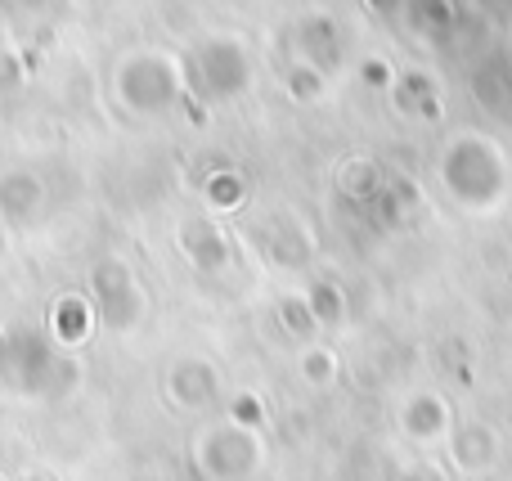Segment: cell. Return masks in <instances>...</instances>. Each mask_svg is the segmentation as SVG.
<instances>
[{"mask_svg":"<svg viewBox=\"0 0 512 481\" xmlns=\"http://www.w3.org/2000/svg\"><path fill=\"white\" fill-rule=\"evenodd\" d=\"M77 383V360L63 347H54V338L45 329L18 324L5 329L0 338V387H9L14 396L27 401H59Z\"/></svg>","mask_w":512,"mask_h":481,"instance_id":"6da1fadb","label":"cell"},{"mask_svg":"<svg viewBox=\"0 0 512 481\" xmlns=\"http://www.w3.org/2000/svg\"><path fill=\"white\" fill-rule=\"evenodd\" d=\"M441 180L450 185V198L472 212H490L504 203L508 189V162L486 135H459L441 153Z\"/></svg>","mask_w":512,"mask_h":481,"instance_id":"7a4b0ae2","label":"cell"},{"mask_svg":"<svg viewBox=\"0 0 512 481\" xmlns=\"http://www.w3.org/2000/svg\"><path fill=\"white\" fill-rule=\"evenodd\" d=\"M113 86L122 108H131L140 117H158L171 113L180 104V95H185V68L162 50H135L117 63Z\"/></svg>","mask_w":512,"mask_h":481,"instance_id":"3957f363","label":"cell"},{"mask_svg":"<svg viewBox=\"0 0 512 481\" xmlns=\"http://www.w3.org/2000/svg\"><path fill=\"white\" fill-rule=\"evenodd\" d=\"M185 86H194L212 104L239 99L252 86V59L239 36H207V41H198L194 59L185 68Z\"/></svg>","mask_w":512,"mask_h":481,"instance_id":"277c9868","label":"cell"},{"mask_svg":"<svg viewBox=\"0 0 512 481\" xmlns=\"http://www.w3.org/2000/svg\"><path fill=\"white\" fill-rule=\"evenodd\" d=\"M90 306L108 333H131L144 320V288L126 257H99L90 270Z\"/></svg>","mask_w":512,"mask_h":481,"instance_id":"5b68a950","label":"cell"},{"mask_svg":"<svg viewBox=\"0 0 512 481\" xmlns=\"http://www.w3.org/2000/svg\"><path fill=\"white\" fill-rule=\"evenodd\" d=\"M261 437L239 423H216L194 441V464L207 481H248L261 468Z\"/></svg>","mask_w":512,"mask_h":481,"instance_id":"8992f818","label":"cell"},{"mask_svg":"<svg viewBox=\"0 0 512 481\" xmlns=\"http://www.w3.org/2000/svg\"><path fill=\"white\" fill-rule=\"evenodd\" d=\"M342 27H337L333 14H324V9H310V14H301L297 23H292V54H297V63H306V68L315 72H333L342 68Z\"/></svg>","mask_w":512,"mask_h":481,"instance_id":"52a82bcc","label":"cell"},{"mask_svg":"<svg viewBox=\"0 0 512 481\" xmlns=\"http://www.w3.org/2000/svg\"><path fill=\"white\" fill-rule=\"evenodd\" d=\"M50 189L32 167H9L0 171V225L5 230H32L45 216Z\"/></svg>","mask_w":512,"mask_h":481,"instance_id":"ba28073f","label":"cell"},{"mask_svg":"<svg viewBox=\"0 0 512 481\" xmlns=\"http://www.w3.org/2000/svg\"><path fill=\"white\" fill-rule=\"evenodd\" d=\"M176 239H180L185 261L194 270H203V275H221V270L234 266V243L212 216H189V221H180Z\"/></svg>","mask_w":512,"mask_h":481,"instance_id":"9c48e42d","label":"cell"},{"mask_svg":"<svg viewBox=\"0 0 512 481\" xmlns=\"http://www.w3.org/2000/svg\"><path fill=\"white\" fill-rule=\"evenodd\" d=\"M167 401L180 405V410H203V405L216 401L221 392V374H216L212 360L203 356H180L167 365Z\"/></svg>","mask_w":512,"mask_h":481,"instance_id":"30bf717a","label":"cell"},{"mask_svg":"<svg viewBox=\"0 0 512 481\" xmlns=\"http://www.w3.org/2000/svg\"><path fill=\"white\" fill-rule=\"evenodd\" d=\"M95 306H90V297L81 293H59L50 306V320H45V333L54 338V347L63 351H77L81 342H90V333H95Z\"/></svg>","mask_w":512,"mask_h":481,"instance_id":"8fae6325","label":"cell"},{"mask_svg":"<svg viewBox=\"0 0 512 481\" xmlns=\"http://www.w3.org/2000/svg\"><path fill=\"white\" fill-rule=\"evenodd\" d=\"M400 432L418 446H432L450 432V401L436 392H414L405 405H400Z\"/></svg>","mask_w":512,"mask_h":481,"instance_id":"7c38bea8","label":"cell"},{"mask_svg":"<svg viewBox=\"0 0 512 481\" xmlns=\"http://www.w3.org/2000/svg\"><path fill=\"white\" fill-rule=\"evenodd\" d=\"M450 455L463 473H486V468L499 459L495 428H486V423H468V428H459L454 441H450Z\"/></svg>","mask_w":512,"mask_h":481,"instance_id":"4fadbf2b","label":"cell"},{"mask_svg":"<svg viewBox=\"0 0 512 481\" xmlns=\"http://www.w3.org/2000/svg\"><path fill=\"white\" fill-rule=\"evenodd\" d=\"M310 252H315V243H310L306 225L292 221V216H279L274 230H270V257L288 270H301L310 261Z\"/></svg>","mask_w":512,"mask_h":481,"instance_id":"5bb4252c","label":"cell"},{"mask_svg":"<svg viewBox=\"0 0 512 481\" xmlns=\"http://www.w3.org/2000/svg\"><path fill=\"white\" fill-rule=\"evenodd\" d=\"M391 95H396V108L409 117H432L436 113V81L427 72H400L391 81Z\"/></svg>","mask_w":512,"mask_h":481,"instance_id":"9a60e30c","label":"cell"},{"mask_svg":"<svg viewBox=\"0 0 512 481\" xmlns=\"http://www.w3.org/2000/svg\"><path fill=\"white\" fill-rule=\"evenodd\" d=\"M297 365H301V378H306L310 387H328V383H337V351L328 347V342H306L301 347V356H297Z\"/></svg>","mask_w":512,"mask_h":481,"instance_id":"2e32d148","label":"cell"},{"mask_svg":"<svg viewBox=\"0 0 512 481\" xmlns=\"http://www.w3.org/2000/svg\"><path fill=\"white\" fill-rule=\"evenodd\" d=\"M306 302H310V311H315L319 333H324V329H337V324L346 320V297H342V288H337L333 279H319V284H310Z\"/></svg>","mask_w":512,"mask_h":481,"instance_id":"e0dca14e","label":"cell"},{"mask_svg":"<svg viewBox=\"0 0 512 481\" xmlns=\"http://www.w3.org/2000/svg\"><path fill=\"white\" fill-rule=\"evenodd\" d=\"M203 194H207L212 212H234V207L248 203V185H243L239 171H216V176H207Z\"/></svg>","mask_w":512,"mask_h":481,"instance_id":"ac0fdd59","label":"cell"},{"mask_svg":"<svg viewBox=\"0 0 512 481\" xmlns=\"http://www.w3.org/2000/svg\"><path fill=\"white\" fill-rule=\"evenodd\" d=\"M279 324L292 333V338H306V342H315V333H319L315 311H310V302L301 293L279 297Z\"/></svg>","mask_w":512,"mask_h":481,"instance_id":"d6986e66","label":"cell"},{"mask_svg":"<svg viewBox=\"0 0 512 481\" xmlns=\"http://www.w3.org/2000/svg\"><path fill=\"white\" fill-rule=\"evenodd\" d=\"M283 86H288V95L297 99V104H315V99H324L328 77L315 72V68H306V63H292L288 77H283Z\"/></svg>","mask_w":512,"mask_h":481,"instance_id":"ffe728a7","label":"cell"},{"mask_svg":"<svg viewBox=\"0 0 512 481\" xmlns=\"http://www.w3.org/2000/svg\"><path fill=\"white\" fill-rule=\"evenodd\" d=\"M230 423H239V428H248L256 432L265 423V405H261V396H252V392H239L230 401Z\"/></svg>","mask_w":512,"mask_h":481,"instance_id":"44dd1931","label":"cell"},{"mask_svg":"<svg viewBox=\"0 0 512 481\" xmlns=\"http://www.w3.org/2000/svg\"><path fill=\"white\" fill-rule=\"evenodd\" d=\"M409 9H414V18L423 27H445L450 23V14H454L450 0H409Z\"/></svg>","mask_w":512,"mask_h":481,"instance_id":"7402d4cb","label":"cell"},{"mask_svg":"<svg viewBox=\"0 0 512 481\" xmlns=\"http://www.w3.org/2000/svg\"><path fill=\"white\" fill-rule=\"evenodd\" d=\"M360 77L369 81V86L391 90V81H396V72H391V63H387V59H364V63H360Z\"/></svg>","mask_w":512,"mask_h":481,"instance_id":"603a6c76","label":"cell"},{"mask_svg":"<svg viewBox=\"0 0 512 481\" xmlns=\"http://www.w3.org/2000/svg\"><path fill=\"white\" fill-rule=\"evenodd\" d=\"M18 81H23V63H18L9 50H0V90H14Z\"/></svg>","mask_w":512,"mask_h":481,"instance_id":"cb8c5ba5","label":"cell"},{"mask_svg":"<svg viewBox=\"0 0 512 481\" xmlns=\"http://www.w3.org/2000/svg\"><path fill=\"white\" fill-rule=\"evenodd\" d=\"M364 5H369L373 14L391 18V14H400V9H409V0H364Z\"/></svg>","mask_w":512,"mask_h":481,"instance_id":"d4e9b609","label":"cell"},{"mask_svg":"<svg viewBox=\"0 0 512 481\" xmlns=\"http://www.w3.org/2000/svg\"><path fill=\"white\" fill-rule=\"evenodd\" d=\"M14 9H41V5H50V0H9Z\"/></svg>","mask_w":512,"mask_h":481,"instance_id":"484cf974","label":"cell"},{"mask_svg":"<svg viewBox=\"0 0 512 481\" xmlns=\"http://www.w3.org/2000/svg\"><path fill=\"white\" fill-rule=\"evenodd\" d=\"M18 481H50V477H45V473H23Z\"/></svg>","mask_w":512,"mask_h":481,"instance_id":"4316f807","label":"cell"},{"mask_svg":"<svg viewBox=\"0 0 512 481\" xmlns=\"http://www.w3.org/2000/svg\"><path fill=\"white\" fill-rule=\"evenodd\" d=\"M5 234H9V230H5V225H0V261H5Z\"/></svg>","mask_w":512,"mask_h":481,"instance_id":"83f0119b","label":"cell"},{"mask_svg":"<svg viewBox=\"0 0 512 481\" xmlns=\"http://www.w3.org/2000/svg\"><path fill=\"white\" fill-rule=\"evenodd\" d=\"M0 481H9V477H5V473H0Z\"/></svg>","mask_w":512,"mask_h":481,"instance_id":"f1b7e54d","label":"cell"},{"mask_svg":"<svg viewBox=\"0 0 512 481\" xmlns=\"http://www.w3.org/2000/svg\"><path fill=\"white\" fill-rule=\"evenodd\" d=\"M0 338H5V329H0Z\"/></svg>","mask_w":512,"mask_h":481,"instance_id":"f546056e","label":"cell"}]
</instances>
